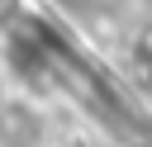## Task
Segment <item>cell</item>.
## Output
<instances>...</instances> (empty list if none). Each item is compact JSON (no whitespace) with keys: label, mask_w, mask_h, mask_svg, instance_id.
I'll list each match as a JSON object with an SVG mask.
<instances>
[{"label":"cell","mask_w":152,"mask_h":147,"mask_svg":"<svg viewBox=\"0 0 152 147\" xmlns=\"http://www.w3.org/2000/svg\"><path fill=\"white\" fill-rule=\"evenodd\" d=\"M10 5H14V0H0V9H10Z\"/></svg>","instance_id":"6da1fadb"}]
</instances>
